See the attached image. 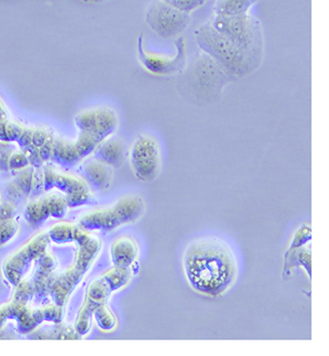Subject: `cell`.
Returning a JSON list of instances; mask_svg holds the SVG:
<instances>
[{"instance_id": "1", "label": "cell", "mask_w": 329, "mask_h": 356, "mask_svg": "<svg viewBox=\"0 0 329 356\" xmlns=\"http://www.w3.org/2000/svg\"><path fill=\"white\" fill-rule=\"evenodd\" d=\"M183 266L189 286L210 298L223 296L237 278L234 252L219 237H200L190 242L183 256Z\"/></svg>"}, {"instance_id": "2", "label": "cell", "mask_w": 329, "mask_h": 356, "mask_svg": "<svg viewBox=\"0 0 329 356\" xmlns=\"http://www.w3.org/2000/svg\"><path fill=\"white\" fill-rule=\"evenodd\" d=\"M195 40L200 51H204L229 76L242 79L251 75L261 65L262 58L244 51L230 41L210 22L194 31Z\"/></svg>"}, {"instance_id": "3", "label": "cell", "mask_w": 329, "mask_h": 356, "mask_svg": "<svg viewBox=\"0 0 329 356\" xmlns=\"http://www.w3.org/2000/svg\"><path fill=\"white\" fill-rule=\"evenodd\" d=\"M185 69L184 80L187 92L202 102L214 100L221 94L224 86L235 80L202 51L195 54L192 63L189 66L187 64Z\"/></svg>"}, {"instance_id": "4", "label": "cell", "mask_w": 329, "mask_h": 356, "mask_svg": "<svg viewBox=\"0 0 329 356\" xmlns=\"http://www.w3.org/2000/svg\"><path fill=\"white\" fill-rule=\"evenodd\" d=\"M144 212L145 202L140 197H124L111 207L94 209L83 215L78 226L89 232L115 231L123 225L137 222Z\"/></svg>"}, {"instance_id": "5", "label": "cell", "mask_w": 329, "mask_h": 356, "mask_svg": "<svg viewBox=\"0 0 329 356\" xmlns=\"http://www.w3.org/2000/svg\"><path fill=\"white\" fill-rule=\"evenodd\" d=\"M209 22L215 31L239 48L263 58L264 37L261 22L248 12L235 16L214 15Z\"/></svg>"}, {"instance_id": "6", "label": "cell", "mask_w": 329, "mask_h": 356, "mask_svg": "<svg viewBox=\"0 0 329 356\" xmlns=\"http://www.w3.org/2000/svg\"><path fill=\"white\" fill-rule=\"evenodd\" d=\"M101 250L100 239L91 236L85 243L78 245L73 266L69 267L62 275L54 279L49 293L53 299V302L63 307L68 300L69 296L76 285L83 280V276L88 271L89 267L97 258Z\"/></svg>"}, {"instance_id": "7", "label": "cell", "mask_w": 329, "mask_h": 356, "mask_svg": "<svg viewBox=\"0 0 329 356\" xmlns=\"http://www.w3.org/2000/svg\"><path fill=\"white\" fill-rule=\"evenodd\" d=\"M146 22L158 36L170 39L185 31L192 22V17L175 8L167 0H154L148 7Z\"/></svg>"}, {"instance_id": "8", "label": "cell", "mask_w": 329, "mask_h": 356, "mask_svg": "<svg viewBox=\"0 0 329 356\" xmlns=\"http://www.w3.org/2000/svg\"><path fill=\"white\" fill-rule=\"evenodd\" d=\"M49 241L47 232H39L5 259L2 272L5 279L12 286H16L19 282L24 280L32 263L47 251Z\"/></svg>"}, {"instance_id": "9", "label": "cell", "mask_w": 329, "mask_h": 356, "mask_svg": "<svg viewBox=\"0 0 329 356\" xmlns=\"http://www.w3.org/2000/svg\"><path fill=\"white\" fill-rule=\"evenodd\" d=\"M130 161L133 174L138 179L152 181L157 178L162 168L160 145L151 136L140 135L130 148Z\"/></svg>"}, {"instance_id": "10", "label": "cell", "mask_w": 329, "mask_h": 356, "mask_svg": "<svg viewBox=\"0 0 329 356\" xmlns=\"http://www.w3.org/2000/svg\"><path fill=\"white\" fill-rule=\"evenodd\" d=\"M177 53L173 58L150 54L144 48L143 36L138 37L137 56L141 65L146 71L155 76H172L182 73L187 66V51L184 37L180 36L176 42Z\"/></svg>"}, {"instance_id": "11", "label": "cell", "mask_w": 329, "mask_h": 356, "mask_svg": "<svg viewBox=\"0 0 329 356\" xmlns=\"http://www.w3.org/2000/svg\"><path fill=\"white\" fill-rule=\"evenodd\" d=\"M43 187L46 191L58 189L59 191L66 194V196L86 193L89 191V186L83 178L73 177V175L60 174L51 168H46L43 172Z\"/></svg>"}, {"instance_id": "12", "label": "cell", "mask_w": 329, "mask_h": 356, "mask_svg": "<svg viewBox=\"0 0 329 356\" xmlns=\"http://www.w3.org/2000/svg\"><path fill=\"white\" fill-rule=\"evenodd\" d=\"M83 179L96 191H105L113 179V168L93 159L86 161L81 167Z\"/></svg>"}, {"instance_id": "13", "label": "cell", "mask_w": 329, "mask_h": 356, "mask_svg": "<svg viewBox=\"0 0 329 356\" xmlns=\"http://www.w3.org/2000/svg\"><path fill=\"white\" fill-rule=\"evenodd\" d=\"M94 159L112 168L120 167L125 160L126 145L120 138L110 136L98 145L92 153Z\"/></svg>"}, {"instance_id": "14", "label": "cell", "mask_w": 329, "mask_h": 356, "mask_svg": "<svg viewBox=\"0 0 329 356\" xmlns=\"http://www.w3.org/2000/svg\"><path fill=\"white\" fill-rule=\"evenodd\" d=\"M137 244L132 237H119L111 245L110 257L113 266L130 268L137 258Z\"/></svg>"}, {"instance_id": "15", "label": "cell", "mask_w": 329, "mask_h": 356, "mask_svg": "<svg viewBox=\"0 0 329 356\" xmlns=\"http://www.w3.org/2000/svg\"><path fill=\"white\" fill-rule=\"evenodd\" d=\"M301 266L307 272L309 278H312V251L311 247L304 245L298 248L287 249L284 254V267L282 278L291 275L292 270Z\"/></svg>"}, {"instance_id": "16", "label": "cell", "mask_w": 329, "mask_h": 356, "mask_svg": "<svg viewBox=\"0 0 329 356\" xmlns=\"http://www.w3.org/2000/svg\"><path fill=\"white\" fill-rule=\"evenodd\" d=\"M51 159L64 167H73L78 164L81 157L76 150L75 142H70L66 138L56 136Z\"/></svg>"}, {"instance_id": "17", "label": "cell", "mask_w": 329, "mask_h": 356, "mask_svg": "<svg viewBox=\"0 0 329 356\" xmlns=\"http://www.w3.org/2000/svg\"><path fill=\"white\" fill-rule=\"evenodd\" d=\"M259 0H215L214 15L235 16L249 12Z\"/></svg>"}, {"instance_id": "18", "label": "cell", "mask_w": 329, "mask_h": 356, "mask_svg": "<svg viewBox=\"0 0 329 356\" xmlns=\"http://www.w3.org/2000/svg\"><path fill=\"white\" fill-rule=\"evenodd\" d=\"M24 217L31 226L37 227L43 224L51 217L47 204L46 196L33 200L26 205Z\"/></svg>"}, {"instance_id": "19", "label": "cell", "mask_w": 329, "mask_h": 356, "mask_svg": "<svg viewBox=\"0 0 329 356\" xmlns=\"http://www.w3.org/2000/svg\"><path fill=\"white\" fill-rule=\"evenodd\" d=\"M16 320L18 321V330L21 333L32 332L44 321L40 309L34 310L27 305L22 308Z\"/></svg>"}, {"instance_id": "20", "label": "cell", "mask_w": 329, "mask_h": 356, "mask_svg": "<svg viewBox=\"0 0 329 356\" xmlns=\"http://www.w3.org/2000/svg\"><path fill=\"white\" fill-rule=\"evenodd\" d=\"M100 304L93 302L92 300L86 298L83 305L81 306V310L76 318L75 330L81 336L86 335L91 330L92 325L94 310Z\"/></svg>"}, {"instance_id": "21", "label": "cell", "mask_w": 329, "mask_h": 356, "mask_svg": "<svg viewBox=\"0 0 329 356\" xmlns=\"http://www.w3.org/2000/svg\"><path fill=\"white\" fill-rule=\"evenodd\" d=\"M101 277L113 293L127 285L130 279V271L128 268L113 266V268L105 272Z\"/></svg>"}, {"instance_id": "22", "label": "cell", "mask_w": 329, "mask_h": 356, "mask_svg": "<svg viewBox=\"0 0 329 356\" xmlns=\"http://www.w3.org/2000/svg\"><path fill=\"white\" fill-rule=\"evenodd\" d=\"M93 318L97 323L98 327L103 332H111L117 325L115 314L106 303L100 304L96 307L94 310Z\"/></svg>"}, {"instance_id": "23", "label": "cell", "mask_w": 329, "mask_h": 356, "mask_svg": "<svg viewBox=\"0 0 329 356\" xmlns=\"http://www.w3.org/2000/svg\"><path fill=\"white\" fill-rule=\"evenodd\" d=\"M76 225L68 222H58L48 232L49 238L56 244L68 243L74 241Z\"/></svg>"}, {"instance_id": "24", "label": "cell", "mask_w": 329, "mask_h": 356, "mask_svg": "<svg viewBox=\"0 0 329 356\" xmlns=\"http://www.w3.org/2000/svg\"><path fill=\"white\" fill-rule=\"evenodd\" d=\"M111 293L112 291H111L110 286L100 276L91 282L87 289V293H86V298L92 300L93 302L103 304L106 302Z\"/></svg>"}, {"instance_id": "25", "label": "cell", "mask_w": 329, "mask_h": 356, "mask_svg": "<svg viewBox=\"0 0 329 356\" xmlns=\"http://www.w3.org/2000/svg\"><path fill=\"white\" fill-rule=\"evenodd\" d=\"M16 184L18 185L19 189L24 192L26 196H29L33 192L34 188L36 187L37 175L35 172V168L32 165H28L26 169L21 170V172L14 180Z\"/></svg>"}, {"instance_id": "26", "label": "cell", "mask_w": 329, "mask_h": 356, "mask_svg": "<svg viewBox=\"0 0 329 356\" xmlns=\"http://www.w3.org/2000/svg\"><path fill=\"white\" fill-rule=\"evenodd\" d=\"M46 199L51 217L56 219L65 217L69 209L65 197L58 194H49L46 196Z\"/></svg>"}, {"instance_id": "27", "label": "cell", "mask_w": 329, "mask_h": 356, "mask_svg": "<svg viewBox=\"0 0 329 356\" xmlns=\"http://www.w3.org/2000/svg\"><path fill=\"white\" fill-rule=\"evenodd\" d=\"M19 231L18 222L15 220H0V247L4 246L13 241Z\"/></svg>"}, {"instance_id": "28", "label": "cell", "mask_w": 329, "mask_h": 356, "mask_svg": "<svg viewBox=\"0 0 329 356\" xmlns=\"http://www.w3.org/2000/svg\"><path fill=\"white\" fill-rule=\"evenodd\" d=\"M312 239V227L309 225L303 224L294 232L293 239L288 249L298 248L304 245H307Z\"/></svg>"}, {"instance_id": "29", "label": "cell", "mask_w": 329, "mask_h": 356, "mask_svg": "<svg viewBox=\"0 0 329 356\" xmlns=\"http://www.w3.org/2000/svg\"><path fill=\"white\" fill-rule=\"evenodd\" d=\"M33 286L28 282L22 280L16 286V291H15L12 300L22 304V305H27V303L33 298Z\"/></svg>"}, {"instance_id": "30", "label": "cell", "mask_w": 329, "mask_h": 356, "mask_svg": "<svg viewBox=\"0 0 329 356\" xmlns=\"http://www.w3.org/2000/svg\"><path fill=\"white\" fill-rule=\"evenodd\" d=\"M40 310H41L44 321H51L53 323H61L62 316H63V307L58 306V304H49V305L44 306Z\"/></svg>"}, {"instance_id": "31", "label": "cell", "mask_w": 329, "mask_h": 356, "mask_svg": "<svg viewBox=\"0 0 329 356\" xmlns=\"http://www.w3.org/2000/svg\"><path fill=\"white\" fill-rule=\"evenodd\" d=\"M21 305L22 304L16 302V301L11 300L10 302L0 306V330L3 328V326L8 318H16L19 309L22 307Z\"/></svg>"}, {"instance_id": "32", "label": "cell", "mask_w": 329, "mask_h": 356, "mask_svg": "<svg viewBox=\"0 0 329 356\" xmlns=\"http://www.w3.org/2000/svg\"><path fill=\"white\" fill-rule=\"evenodd\" d=\"M167 1L180 11L190 14L206 3L208 0H167Z\"/></svg>"}, {"instance_id": "33", "label": "cell", "mask_w": 329, "mask_h": 356, "mask_svg": "<svg viewBox=\"0 0 329 356\" xmlns=\"http://www.w3.org/2000/svg\"><path fill=\"white\" fill-rule=\"evenodd\" d=\"M31 165L29 161L27 159L26 153L24 152H13L10 155L8 160V170H21L26 169V167Z\"/></svg>"}, {"instance_id": "34", "label": "cell", "mask_w": 329, "mask_h": 356, "mask_svg": "<svg viewBox=\"0 0 329 356\" xmlns=\"http://www.w3.org/2000/svg\"><path fill=\"white\" fill-rule=\"evenodd\" d=\"M81 335L76 332L73 328L66 327L61 325H58L54 328L51 332V339H58V340H74V339H79Z\"/></svg>"}, {"instance_id": "35", "label": "cell", "mask_w": 329, "mask_h": 356, "mask_svg": "<svg viewBox=\"0 0 329 356\" xmlns=\"http://www.w3.org/2000/svg\"><path fill=\"white\" fill-rule=\"evenodd\" d=\"M5 193H6L8 200L14 202L15 204H19V202H22V200L26 197L15 181L10 182L9 184L7 185Z\"/></svg>"}, {"instance_id": "36", "label": "cell", "mask_w": 329, "mask_h": 356, "mask_svg": "<svg viewBox=\"0 0 329 356\" xmlns=\"http://www.w3.org/2000/svg\"><path fill=\"white\" fill-rule=\"evenodd\" d=\"M22 152L26 153L27 159L29 161V164H31L32 167L35 168V169L36 168L37 169H39V168H41L42 165H43L44 162L42 161L41 157H40L38 147H34L33 145H31L29 147L24 148Z\"/></svg>"}, {"instance_id": "37", "label": "cell", "mask_w": 329, "mask_h": 356, "mask_svg": "<svg viewBox=\"0 0 329 356\" xmlns=\"http://www.w3.org/2000/svg\"><path fill=\"white\" fill-rule=\"evenodd\" d=\"M17 215V204L14 202L7 200L0 204V220L7 221V220H13Z\"/></svg>"}, {"instance_id": "38", "label": "cell", "mask_w": 329, "mask_h": 356, "mask_svg": "<svg viewBox=\"0 0 329 356\" xmlns=\"http://www.w3.org/2000/svg\"><path fill=\"white\" fill-rule=\"evenodd\" d=\"M51 134V132H49L48 128H36L33 131V135H32V145L38 148L41 147L46 143V140H48L49 136Z\"/></svg>"}, {"instance_id": "39", "label": "cell", "mask_w": 329, "mask_h": 356, "mask_svg": "<svg viewBox=\"0 0 329 356\" xmlns=\"http://www.w3.org/2000/svg\"><path fill=\"white\" fill-rule=\"evenodd\" d=\"M54 137H56V136H53V134L51 133V135L49 136L46 143L39 148L40 157H41L44 163L51 160V154H53Z\"/></svg>"}, {"instance_id": "40", "label": "cell", "mask_w": 329, "mask_h": 356, "mask_svg": "<svg viewBox=\"0 0 329 356\" xmlns=\"http://www.w3.org/2000/svg\"><path fill=\"white\" fill-rule=\"evenodd\" d=\"M13 152L6 145H0V170H8V160Z\"/></svg>"}, {"instance_id": "41", "label": "cell", "mask_w": 329, "mask_h": 356, "mask_svg": "<svg viewBox=\"0 0 329 356\" xmlns=\"http://www.w3.org/2000/svg\"><path fill=\"white\" fill-rule=\"evenodd\" d=\"M34 128L24 127V130L22 131L21 137L17 140L19 147L24 149L29 145H32V135H33Z\"/></svg>"}, {"instance_id": "42", "label": "cell", "mask_w": 329, "mask_h": 356, "mask_svg": "<svg viewBox=\"0 0 329 356\" xmlns=\"http://www.w3.org/2000/svg\"><path fill=\"white\" fill-rule=\"evenodd\" d=\"M7 120H8V113H7L6 110H5L3 103L0 100V121H5Z\"/></svg>"}, {"instance_id": "43", "label": "cell", "mask_w": 329, "mask_h": 356, "mask_svg": "<svg viewBox=\"0 0 329 356\" xmlns=\"http://www.w3.org/2000/svg\"><path fill=\"white\" fill-rule=\"evenodd\" d=\"M81 1L85 2V3H101V2H105L106 0H81Z\"/></svg>"}]
</instances>
